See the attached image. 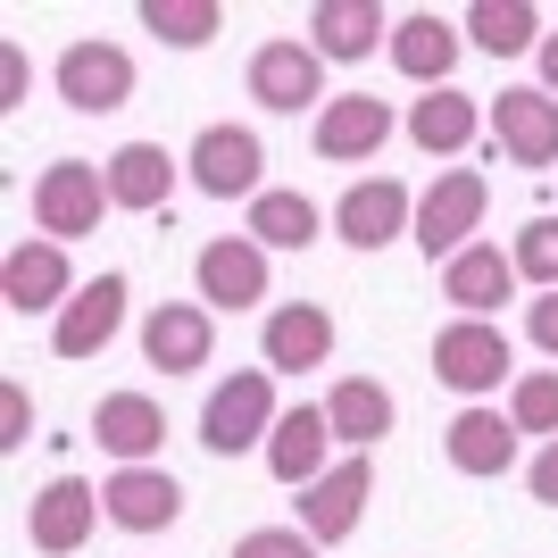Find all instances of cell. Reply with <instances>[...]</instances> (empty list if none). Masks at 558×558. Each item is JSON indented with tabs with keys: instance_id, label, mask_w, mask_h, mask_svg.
Masks as SVG:
<instances>
[{
	"instance_id": "obj_1",
	"label": "cell",
	"mask_w": 558,
	"mask_h": 558,
	"mask_svg": "<svg viewBox=\"0 0 558 558\" xmlns=\"http://www.w3.org/2000/svg\"><path fill=\"white\" fill-rule=\"evenodd\" d=\"M276 375L267 367H233L226 384H209V400H201V450L209 459H242V450H267V434H276Z\"/></svg>"
},
{
	"instance_id": "obj_2",
	"label": "cell",
	"mask_w": 558,
	"mask_h": 558,
	"mask_svg": "<svg viewBox=\"0 0 558 558\" xmlns=\"http://www.w3.org/2000/svg\"><path fill=\"white\" fill-rule=\"evenodd\" d=\"M484 209H492L484 175H475V167H442V175L417 192V226H409V242H417L434 267H450L466 242H484Z\"/></svg>"
},
{
	"instance_id": "obj_3",
	"label": "cell",
	"mask_w": 558,
	"mask_h": 558,
	"mask_svg": "<svg viewBox=\"0 0 558 558\" xmlns=\"http://www.w3.org/2000/svg\"><path fill=\"white\" fill-rule=\"evenodd\" d=\"M434 384H450L466 409H475L484 392H500V384H517L509 333L492 326V317H450V326L434 333Z\"/></svg>"
},
{
	"instance_id": "obj_4",
	"label": "cell",
	"mask_w": 558,
	"mask_h": 558,
	"mask_svg": "<svg viewBox=\"0 0 558 558\" xmlns=\"http://www.w3.org/2000/svg\"><path fill=\"white\" fill-rule=\"evenodd\" d=\"M109 167L100 159H50L43 175H34V226L50 233V242H84V233H100V217H109Z\"/></svg>"
},
{
	"instance_id": "obj_5",
	"label": "cell",
	"mask_w": 558,
	"mask_h": 558,
	"mask_svg": "<svg viewBox=\"0 0 558 558\" xmlns=\"http://www.w3.org/2000/svg\"><path fill=\"white\" fill-rule=\"evenodd\" d=\"M184 175H192V192L251 209L258 192H267V142H258L251 125H201L192 150H184Z\"/></svg>"
},
{
	"instance_id": "obj_6",
	"label": "cell",
	"mask_w": 558,
	"mask_h": 558,
	"mask_svg": "<svg viewBox=\"0 0 558 558\" xmlns=\"http://www.w3.org/2000/svg\"><path fill=\"white\" fill-rule=\"evenodd\" d=\"M251 100L258 109H276V117H301V109H326V59L308 50V34H276V43H258L251 50Z\"/></svg>"
},
{
	"instance_id": "obj_7",
	"label": "cell",
	"mask_w": 558,
	"mask_h": 558,
	"mask_svg": "<svg viewBox=\"0 0 558 558\" xmlns=\"http://www.w3.org/2000/svg\"><path fill=\"white\" fill-rule=\"evenodd\" d=\"M367 500H375V450H342V459L301 492V534L317 542V550H333V542L359 534Z\"/></svg>"
},
{
	"instance_id": "obj_8",
	"label": "cell",
	"mask_w": 558,
	"mask_h": 558,
	"mask_svg": "<svg viewBox=\"0 0 558 558\" xmlns=\"http://www.w3.org/2000/svg\"><path fill=\"white\" fill-rule=\"evenodd\" d=\"M75 292H84V283H75V267H68V242H50V233L9 242V258H0V301L17 308V317H59Z\"/></svg>"
},
{
	"instance_id": "obj_9",
	"label": "cell",
	"mask_w": 558,
	"mask_h": 558,
	"mask_svg": "<svg viewBox=\"0 0 558 558\" xmlns=\"http://www.w3.org/2000/svg\"><path fill=\"white\" fill-rule=\"evenodd\" d=\"M267 258L251 233H217V242H201V258H192V292H201V308H217V317H242V308L267 301Z\"/></svg>"
},
{
	"instance_id": "obj_10",
	"label": "cell",
	"mask_w": 558,
	"mask_h": 558,
	"mask_svg": "<svg viewBox=\"0 0 558 558\" xmlns=\"http://www.w3.org/2000/svg\"><path fill=\"white\" fill-rule=\"evenodd\" d=\"M50 84H59V100H68L75 117H109L134 100V50H117V43H68L59 50V68H50Z\"/></svg>"
},
{
	"instance_id": "obj_11",
	"label": "cell",
	"mask_w": 558,
	"mask_h": 558,
	"mask_svg": "<svg viewBox=\"0 0 558 558\" xmlns=\"http://www.w3.org/2000/svg\"><path fill=\"white\" fill-rule=\"evenodd\" d=\"M492 150L509 167H534V175H558V100L542 84H509L492 100Z\"/></svg>"
},
{
	"instance_id": "obj_12",
	"label": "cell",
	"mask_w": 558,
	"mask_h": 558,
	"mask_svg": "<svg viewBox=\"0 0 558 558\" xmlns=\"http://www.w3.org/2000/svg\"><path fill=\"white\" fill-rule=\"evenodd\" d=\"M100 484H84V475H50L34 500H25V542L43 558H75L84 542H93V525H100Z\"/></svg>"
},
{
	"instance_id": "obj_13",
	"label": "cell",
	"mask_w": 558,
	"mask_h": 558,
	"mask_svg": "<svg viewBox=\"0 0 558 558\" xmlns=\"http://www.w3.org/2000/svg\"><path fill=\"white\" fill-rule=\"evenodd\" d=\"M392 134H400V117H392V100H375V93H333L317 109V125H308L317 159H333V167H367Z\"/></svg>"
},
{
	"instance_id": "obj_14",
	"label": "cell",
	"mask_w": 558,
	"mask_h": 558,
	"mask_svg": "<svg viewBox=\"0 0 558 558\" xmlns=\"http://www.w3.org/2000/svg\"><path fill=\"white\" fill-rule=\"evenodd\" d=\"M409 226H417V192L400 184V175H367V184H350L333 201V233H342L350 251H392Z\"/></svg>"
},
{
	"instance_id": "obj_15",
	"label": "cell",
	"mask_w": 558,
	"mask_h": 558,
	"mask_svg": "<svg viewBox=\"0 0 558 558\" xmlns=\"http://www.w3.org/2000/svg\"><path fill=\"white\" fill-rule=\"evenodd\" d=\"M125 301H134V283L117 276V267L93 276L59 317H50V350H59V359H100V350L117 342V326H125Z\"/></svg>"
},
{
	"instance_id": "obj_16",
	"label": "cell",
	"mask_w": 558,
	"mask_h": 558,
	"mask_svg": "<svg viewBox=\"0 0 558 558\" xmlns=\"http://www.w3.org/2000/svg\"><path fill=\"white\" fill-rule=\"evenodd\" d=\"M392 68L417 84V93H442L450 75H459V50H466V34L442 17V9H409V17H392Z\"/></svg>"
},
{
	"instance_id": "obj_17",
	"label": "cell",
	"mask_w": 558,
	"mask_h": 558,
	"mask_svg": "<svg viewBox=\"0 0 558 558\" xmlns=\"http://www.w3.org/2000/svg\"><path fill=\"white\" fill-rule=\"evenodd\" d=\"M217 350V308L201 301H159L150 317H142V359L159 375H201Z\"/></svg>"
},
{
	"instance_id": "obj_18",
	"label": "cell",
	"mask_w": 558,
	"mask_h": 558,
	"mask_svg": "<svg viewBox=\"0 0 558 558\" xmlns=\"http://www.w3.org/2000/svg\"><path fill=\"white\" fill-rule=\"evenodd\" d=\"M333 359V317L317 301H276L258 326V367L267 375H308Z\"/></svg>"
},
{
	"instance_id": "obj_19",
	"label": "cell",
	"mask_w": 558,
	"mask_h": 558,
	"mask_svg": "<svg viewBox=\"0 0 558 558\" xmlns=\"http://www.w3.org/2000/svg\"><path fill=\"white\" fill-rule=\"evenodd\" d=\"M100 509H109L117 534H167L184 517V484L167 466H117L109 484H100Z\"/></svg>"
},
{
	"instance_id": "obj_20",
	"label": "cell",
	"mask_w": 558,
	"mask_h": 558,
	"mask_svg": "<svg viewBox=\"0 0 558 558\" xmlns=\"http://www.w3.org/2000/svg\"><path fill=\"white\" fill-rule=\"evenodd\" d=\"M492 125V109L475 93H459V84H442V93H417L409 100V117H400V134L417 142L425 159H459V150H475V134Z\"/></svg>"
},
{
	"instance_id": "obj_21",
	"label": "cell",
	"mask_w": 558,
	"mask_h": 558,
	"mask_svg": "<svg viewBox=\"0 0 558 558\" xmlns=\"http://www.w3.org/2000/svg\"><path fill=\"white\" fill-rule=\"evenodd\" d=\"M93 442L109 450L117 466H159L167 409H159L150 392H100V409H93Z\"/></svg>"
},
{
	"instance_id": "obj_22",
	"label": "cell",
	"mask_w": 558,
	"mask_h": 558,
	"mask_svg": "<svg viewBox=\"0 0 558 558\" xmlns=\"http://www.w3.org/2000/svg\"><path fill=\"white\" fill-rule=\"evenodd\" d=\"M100 167H109V201L125 217H159L175 201V175H184V159H167V142H117Z\"/></svg>"
},
{
	"instance_id": "obj_23",
	"label": "cell",
	"mask_w": 558,
	"mask_h": 558,
	"mask_svg": "<svg viewBox=\"0 0 558 558\" xmlns=\"http://www.w3.org/2000/svg\"><path fill=\"white\" fill-rule=\"evenodd\" d=\"M333 425H326V409H283L276 417V434H267V475H276V484H292V492H308L317 484V475H326L333 466Z\"/></svg>"
},
{
	"instance_id": "obj_24",
	"label": "cell",
	"mask_w": 558,
	"mask_h": 558,
	"mask_svg": "<svg viewBox=\"0 0 558 558\" xmlns=\"http://www.w3.org/2000/svg\"><path fill=\"white\" fill-rule=\"evenodd\" d=\"M392 43V17L375 9V0H317L308 9V50L326 59V68H359L367 50Z\"/></svg>"
},
{
	"instance_id": "obj_25",
	"label": "cell",
	"mask_w": 558,
	"mask_h": 558,
	"mask_svg": "<svg viewBox=\"0 0 558 558\" xmlns=\"http://www.w3.org/2000/svg\"><path fill=\"white\" fill-rule=\"evenodd\" d=\"M442 459L459 466V475H475V484H492V475H509L517 466V425H509V409H459V417L442 425Z\"/></svg>"
},
{
	"instance_id": "obj_26",
	"label": "cell",
	"mask_w": 558,
	"mask_h": 558,
	"mask_svg": "<svg viewBox=\"0 0 558 558\" xmlns=\"http://www.w3.org/2000/svg\"><path fill=\"white\" fill-rule=\"evenodd\" d=\"M442 301L459 308V317H492L500 301H517V258L500 251V242H466L442 267Z\"/></svg>"
},
{
	"instance_id": "obj_27",
	"label": "cell",
	"mask_w": 558,
	"mask_h": 558,
	"mask_svg": "<svg viewBox=\"0 0 558 558\" xmlns=\"http://www.w3.org/2000/svg\"><path fill=\"white\" fill-rule=\"evenodd\" d=\"M317 409H326V425H333V442H342V450H375V442L400 425V400L384 392L375 375H342Z\"/></svg>"
},
{
	"instance_id": "obj_28",
	"label": "cell",
	"mask_w": 558,
	"mask_h": 558,
	"mask_svg": "<svg viewBox=\"0 0 558 558\" xmlns=\"http://www.w3.org/2000/svg\"><path fill=\"white\" fill-rule=\"evenodd\" d=\"M459 34L492 59H525V50H542V9L534 0H475L459 17Z\"/></svg>"
},
{
	"instance_id": "obj_29",
	"label": "cell",
	"mask_w": 558,
	"mask_h": 558,
	"mask_svg": "<svg viewBox=\"0 0 558 558\" xmlns=\"http://www.w3.org/2000/svg\"><path fill=\"white\" fill-rule=\"evenodd\" d=\"M317 226H326V217H317V201H308V192H258L251 201V217H242V233H251L258 251H308V242H317Z\"/></svg>"
},
{
	"instance_id": "obj_30",
	"label": "cell",
	"mask_w": 558,
	"mask_h": 558,
	"mask_svg": "<svg viewBox=\"0 0 558 558\" xmlns=\"http://www.w3.org/2000/svg\"><path fill=\"white\" fill-rule=\"evenodd\" d=\"M142 25H150L167 50H201V43L226 34V9H217V0H142Z\"/></svg>"
},
{
	"instance_id": "obj_31",
	"label": "cell",
	"mask_w": 558,
	"mask_h": 558,
	"mask_svg": "<svg viewBox=\"0 0 558 558\" xmlns=\"http://www.w3.org/2000/svg\"><path fill=\"white\" fill-rule=\"evenodd\" d=\"M509 425H517V434L558 442V367H525L509 384Z\"/></svg>"
},
{
	"instance_id": "obj_32",
	"label": "cell",
	"mask_w": 558,
	"mask_h": 558,
	"mask_svg": "<svg viewBox=\"0 0 558 558\" xmlns=\"http://www.w3.org/2000/svg\"><path fill=\"white\" fill-rule=\"evenodd\" d=\"M517 258V283H534V292H558V217H525L509 242Z\"/></svg>"
},
{
	"instance_id": "obj_33",
	"label": "cell",
	"mask_w": 558,
	"mask_h": 558,
	"mask_svg": "<svg viewBox=\"0 0 558 558\" xmlns=\"http://www.w3.org/2000/svg\"><path fill=\"white\" fill-rule=\"evenodd\" d=\"M233 558H326L301 525H251V534L233 542Z\"/></svg>"
},
{
	"instance_id": "obj_34",
	"label": "cell",
	"mask_w": 558,
	"mask_h": 558,
	"mask_svg": "<svg viewBox=\"0 0 558 558\" xmlns=\"http://www.w3.org/2000/svg\"><path fill=\"white\" fill-rule=\"evenodd\" d=\"M525 342H534L542 359H558V292H534V301H525Z\"/></svg>"
},
{
	"instance_id": "obj_35",
	"label": "cell",
	"mask_w": 558,
	"mask_h": 558,
	"mask_svg": "<svg viewBox=\"0 0 558 558\" xmlns=\"http://www.w3.org/2000/svg\"><path fill=\"white\" fill-rule=\"evenodd\" d=\"M25 425H34V409H25V384H0V450H25Z\"/></svg>"
},
{
	"instance_id": "obj_36",
	"label": "cell",
	"mask_w": 558,
	"mask_h": 558,
	"mask_svg": "<svg viewBox=\"0 0 558 558\" xmlns=\"http://www.w3.org/2000/svg\"><path fill=\"white\" fill-rule=\"evenodd\" d=\"M525 492H534L542 509H558V442H542L534 459H525Z\"/></svg>"
},
{
	"instance_id": "obj_37",
	"label": "cell",
	"mask_w": 558,
	"mask_h": 558,
	"mask_svg": "<svg viewBox=\"0 0 558 558\" xmlns=\"http://www.w3.org/2000/svg\"><path fill=\"white\" fill-rule=\"evenodd\" d=\"M534 59H542V93L558 100V34H542V50H534Z\"/></svg>"
}]
</instances>
